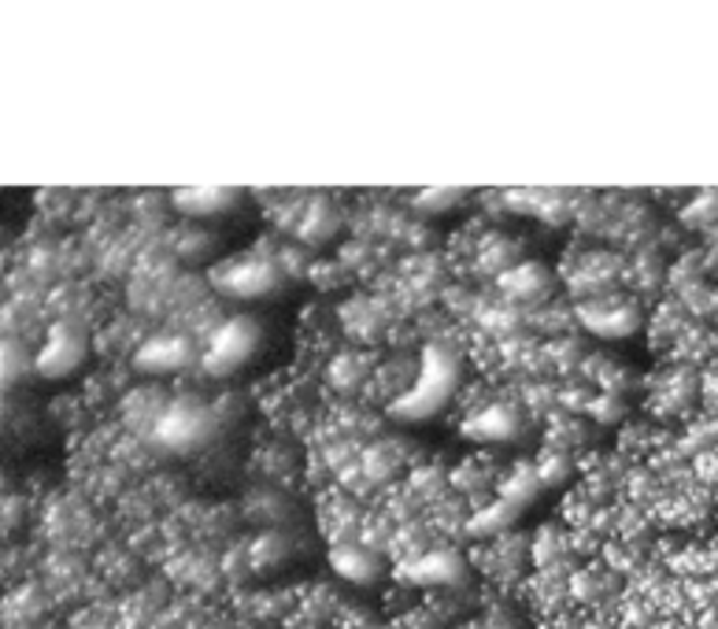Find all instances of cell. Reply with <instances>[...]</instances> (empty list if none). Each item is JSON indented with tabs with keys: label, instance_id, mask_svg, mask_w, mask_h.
<instances>
[{
	"label": "cell",
	"instance_id": "9",
	"mask_svg": "<svg viewBox=\"0 0 718 629\" xmlns=\"http://www.w3.org/2000/svg\"><path fill=\"white\" fill-rule=\"evenodd\" d=\"M82 364V337L71 327H52L49 341H45L42 356H37V367L42 375H67L71 367Z\"/></svg>",
	"mask_w": 718,
	"mask_h": 629
},
{
	"label": "cell",
	"instance_id": "18",
	"mask_svg": "<svg viewBox=\"0 0 718 629\" xmlns=\"http://www.w3.org/2000/svg\"><path fill=\"white\" fill-rule=\"evenodd\" d=\"M589 418H597V423H619L622 415V400L611 396V393H597L592 396V404L586 407Z\"/></svg>",
	"mask_w": 718,
	"mask_h": 629
},
{
	"label": "cell",
	"instance_id": "13",
	"mask_svg": "<svg viewBox=\"0 0 718 629\" xmlns=\"http://www.w3.org/2000/svg\"><path fill=\"white\" fill-rule=\"evenodd\" d=\"M327 378L330 385L344 389V393H356V389H367L370 378H375V359L363 356V352H344V356L330 359Z\"/></svg>",
	"mask_w": 718,
	"mask_h": 629
},
{
	"label": "cell",
	"instance_id": "10",
	"mask_svg": "<svg viewBox=\"0 0 718 629\" xmlns=\"http://www.w3.org/2000/svg\"><path fill=\"white\" fill-rule=\"evenodd\" d=\"M544 489L541 485V474H538V463L533 460H522V463H511L507 471L501 474V485H496V497L515 503V508H526L538 492Z\"/></svg>",
	"mask_w": 718,
	"mask_h": 629
},
{
	"label": "cell",
	"instance_id": "16",
	"mask_svg": "<svg viewBox=\"0 0 718 629\" xmlns=\"http://www.w3.org/2000/svg\"><path fill=\"white\" fill-rule=\"evenodd\" d=\"M597 508H600V503L592 500L589 492L581 489V485H574V489L560 503V522L567 530H589L592 519H597Z\"/></svg>",
	"mask_w": 718,
	"mask_h": 629
},
{
	"label": "cell",
	"instance_id": "11",
	"mask_svg": "<svg viewBox=\"0 0 718 629\" xmlns=\"http://www.w3.org/2000/svg\"><path fill=\"white\" fill-rule=\"evenodd\" d=\"M515 519H519V508L496 497V500L485 503V508L471 511V522H467V537H471V541H493V537H501V533L511 530Z\"/></svg>",
	"mask_w": 718,
	"mask_h": 629
},
{
	"label": "cell",
	"instance_id": "6",
	"mask_svg": "<svg viewBox=\"0 0 718 629\" xmlns=\"http://www.w3.org/2000/svg\"><path fill=\"white\" fill-rule=\"evenodd\" d=\"M389 559L381 551L360 545V541H349V545H333L330 548V567L338 570L344 581H356V585H367V581H378L381 570H386Z\"/></svg>",
	"mask_w": 718,
	"mask_h": 629
},
{
	"label": "cell",
	"instance_id": "19",
	"mask_svg": "<svg viewBox=\"0 0 718 629\" xmlns=\"http://www.w3.org/2000/svg\"><path fill=\"white\" fill-rule=\"evenodd\" d=\"M463 200V193H452V189H429V193H419V207H429V212H445Z\"/></svg>",
	"mask_w": 718,
	"mask_h": 629
},
{
	"label": "cell",
	"instance_id": "17",
	"mask_svg": "<svg viewBox=\"0 0 718 629\" xmlns=\"http://www.w3.org/2000/svg\"><path fill=\"white\" fill-rule=\"evenodd\" d=\"M533 463H538V474H541V485H544V489H555V485H563L574 471H578L574 455L552 452V448H541V455H538Z\"/></svg>",
	"mask_w": 718,
	"mask_h": 629
},
{
	"label": "cell",
	"instance_id": "1",
	"mask_svg": "<svg viewBox=\"0 0 718 629\" xmlns=\"http://www.w3.org/2000/svg\"><path fill=\"white\" fill-rule=\"evenodd\" d=\"M456 375H459V359L452 348L445 345H429L423 364H419V378L415 385L408 389L397 404L389 407L392 415H404V418H426L434 415L437 407L445 404L448 393L456 389Z\"/></svg>",
	"mask_w": 718,
	"mask_h": 629
},
{
	"label": "cell",
	"instance_id": "7",
	"mask_svg": "<svg viewBox=\"0 0 718 629\" xmlns=\"http://www.w3.org/2000/svg\"><path fill=\"white\" fill-rule=\"evenodd\" d=\"M522 426V415L515 404H504V400H493V404H485L482 412L467 415L463 423V434L474 437V441H507V437H515Z\"/></svg>",
	"mask_w": 718,
	"mask_h": 629
},
{
	"label": "cell",
	"instance_id": "14",
	"mask_svg": "<svg viewBox=\"0 0 718 629\" xmlns=\"http://www.w3.org/2000/svg\"><path fill=\"white\" fill-rule=\"evenodd\" d=\"M570 556V545H567V526L563 522H544L530 533V563L533 570L549 567V563H560V559Z\"/></svg>",
	"mask_w": 718,
	"mask_h": 629
},
{
	"label": "cell",
	"instance_id": "15",
	"mask_svg": "<svg viewBox=\"0 0 718 629\" xmlns=\"http://www.w3.org/2000/svg\"><path fill=\"white\" fill-rule=\"evenodd\" d=\"M234 200H237L234 189H181V193H175L178 212H186V215H219V212H226Z\"/></svg>",
	"mask_w": 718,
	"mask_h": 629
},
{
	"label": "cell",
	"instance_id": "4",
	"mask_svg": "<svg viewBox=\"0 0 718 629\" xmlns=\"http://www.w3.org/2000/svg\"><path fill=\"white\" fill-rule=\"evenodd\" d=\"M256 348V322L237 314V319H226L223 327H215L212 341L204 348V370L208 375H229L252 356Z\"/></svg>",
	"mask_w": 718,
	"mask_h": 629
},
{
	"label": "cell",
	"instance_id": "2",
	"mask_svg": "<svg viewBox=\"0 0 718 629\" xmlns=\"http://www.w3.org/2000/svg\"><path fill=\"white\" fill-rule=\"evenodd\" d=\"M212 282L219 293H229V297H260V293H271L282 282V266L260 252H248L215 266Z\"/></svg>",
	"mask_w": 718,
	"mask_h": 629
},
{
	"label": "cell",
	"instance_id": "3",
	"mask_svg": "<svg viewBox=\"0 0 718 629\" xmlns=\"http://www.w3.org/2000/svg\"><path fill=\"white\" fill-rule=\"evenodd\" d=\"M574 319L589 333H597V337H629V333H637L640 327V308H637V300H629V297L604 293V297L578 300Z\"/></svg>",
	"mask_w": 718,
	"mask_h": 629
},
{
	"label": "cell",
	"instance_id": "12",
	"mask_svg": "<svg viewBox=\"0 0 718 629\" xmlns=\"http://www.w3.org/2000/svg\"><path fill=\"white\" fill-rule=\"evenodd\" d=\"M189 359H193V348H189L181 337H156V341H149V345L138 352V359H133V364H138L141 370H152V375H160V370L186 367Z\"/></svg>",
	"mask_w": 718,
	"mask_h": 629
},
{
	"label": "cell",
	"instance_id": "8",
	"mask_svg": "<svg viewBox=\"0 0 718 629\" xmlns=\"http://www.w3.org/2000/svg\"><path fill=\"white\" fill-rule=\"evenodd\" d=\"M208 426V412L204 407H193V404H170L167 412H160V423H156V434L160 441L167 444H189L204 434Z\"/></svg>",
	"mask_w": 718,
	"mask_h": 629
},
{
	"label": "cell",
	"instance_id": "5",
	"mask_svg": "<svg viewBox=\"0 0 718 629\" xmlns=\"http://www.w3.org/2000/svg\"><path fill=\"white\" fill-rule=\"evenodd\" d=\"M496 289H501V297L507 304H530V308H541V304H549L552 274L544 271L541 263L522 260L519 266H511V271L496 278Z\"/></svg>",
	"mask_w": 718,
	"mask_h": 629
}]
</instances>
